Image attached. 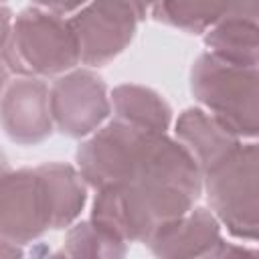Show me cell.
Wrapping results in <instances>:
<instances>
[{
  "instance_id": "10",
  "label": "cell",
  "mask_w": 259,
  "mask_h": 259,
  "mask_svg": "<svg viewBox=\"0 0 259 259\" xmlns=\"http://www.w3.org/2000/svg\"><path fill=\"white\" fill-rule=\"evenodd\" d=\"M146 245L158 257H221L225 239L221 223L206 208H190L158 229Z\"/></svg>"
},
{
  "instance_id": "8",
  "label": "cell",
  "mask_w": 259,
  "mask_h": 259,
  "mask_svg": "<svg viewBox=\"0 0 259 259\" xmlns=\"http://www.w3.org/2000/svg\"><path fill=\"white\" fill-rule=\"evenodd\" d=\"M51 115L55 130L81 140L93 134L111 113L109 93L103 79L91 69H71L49 87Z\"/></svg>"
},
{
  "instance_id": "16",
  "label": "cell",
  "mask_w": 259,
  "mask_h": 259,
  "mask_svg": "<svg viewBox=\"0 0 259 259\" xmlns=\"http://www.w3.org/2000/svg\"><path fill=\"white\" fill-rule=\"evenodd\" d=\"M89 0H32V4L36 8H42L47 12L59 14V16H69L75 14L77 10H81Z\"/></svg>"
},
{
  "instance_id": "7",
  "label": "cell",
  "mask_w": 259,
  "mask_h": 259,
  "mask_svg": "<svg viewBox=\"0 0 259 259\" xmlns=\"http://www.w3.org/2000/svg\"><path fill=\"white\" fill-rule=\"evenodd\" d=\"M142 20L127 0H89L69 18L79 47V63L103 67L113 61L134 40Z\"/></svg>"
},
{
  "instance_id": "6",
  "label": "cell",
  "mask_w": 259,
  "mask_h": 259,
  "mask_svg": "<svg viewBox=\"0 0 259 259\" xmlns=\"http://www.w3.org/2000/svg\"><path fill=\"white\" fill-rule=\"evenodd\" d=\"M49 229L57 231V210L42 166L8 170L0 178V237L24 245Z\"/></svg>"
},
{
  "instance_id": "17",
  "label": "cell",
  "mask_w": 259,
  "mask_h": 259,
  "mask_svg": "<svg viewBox=\"0 0 259 259\" xmlns=\"http://www.w3.org/2000/svg\"><path fill=\"white\" fill-rule=\"evenodd\" d=\"M12 20H14V16H12V10H10L8 6L0 4V51H2L4 42H6V38H8V32H10Z\"/></svg>"
},
{
  "instance_id": "21",
  "label": "cell",
  "mask_w": 259,
  "mask_h": 259,
  "mask_svg": "<svg viewBox=\"0 0 259 259\" xmlns=\"http://www.w3.org/2000/svg\"><path fill=\"white\" fill-rule=\"evenodd\" d=\"M4 2H6V0H0V4H4Z\"/></svg>"
},
{
  "instance_id": "3",
  "label": "cell",
  "mask_w": 259,
  "mask_h": 259,
  "mask_svg": "<svg viewBox=\"0 0 259 259\" xmlns=\"http://www.w3.org/2000/svg\"><path fill=\"white\" fill-rule=\"evenodd\" d=\"M10 73L59 77L79 65V47L69 18L30 6L14 16L0 51Z\"/></svg>"
},
{
  "instance_id": "20",
  "label": "cell",
  "mask_w": 259,
  "mask_h": 259,
  "mask_svg": "<svg viewBox=\"0 0 259 259\" xmlns=\"http://www.w3.org/2000/svg\"><path fill=\"white\" fill-rule=\"evenodd\" d=\"M10 170V164H8V156L4 154V150L0 148V178Z\"/></svg>"
},
{
  "instance_id": "13",
  "label": "cell",
  "mask_w": 259,
  "mask_h": 259,
  "mask_svg": "<svg viewBox=\"0 0 259 259\" xmlns=\"http://www.w3.org/2000/svg\"><path fill=\"white\" fill-rule=\"evenodd\" d=\"M206 51L245 67H257L259 61V26L245 16H225L204 32Z\"/></svg>"
},
{
  "instance_id": "15",
  "label": "cell",
  "mask_w": 259,
  "mask_h": 259,
  "mask_svg": "<svg viewBox=\"0 0 259 259\" xmlns=\"http://www.w3.org/2000/svg\"><path fill=\"white\" fill-rule=\"evenodd\" d=\"M63 255L69 257H79V255H89V257H121L125 255V243L111 237L109 233L101 231L97 225L91 221H83L69 229L65 245H63Z\"/></svg>"
},
{
  "instance_id": "4",
  "label": "cell",
  "mask_w": 259,
  "mask_h": 259,
  "mask_svg": "<svg viewBox=\"0 0 259 259\" xmlns=\"http://www.w3.org/2000/svg\"><path fill=\"white\" fill-rule=\"evenodd\" d=\"M259 154L255 142H239L225 158L202 172V188L214 219L235 239L255 241L259 227Z\"/></svg>"
},
{
  "instance_id": "1",
  "label": "cell",
  "mask_w": 259,
  "mask_h": 259,
  "mask_svg": "<svg viewBox=\"0 0 259 259\" xmlns=\"http://www.w3.org/2000/svg\"><path fill=\"white\" fill-rule=\"evenodd\" d=\"M202 192V172L184 146L156 136L130 182L97 190L91 223L123 243H146L158 229L186 214Z\"/></svg>"
},
{
  "instance_id": "14",
  "label": "cell",
  "mask_w": 259,
  "mask_h": 259,
  "mask_svg": "<svg viewBox=\"0 0 259 259\" xmlns=\"http://www.w3.org/2000/svg\"><path fill=\"white\" fill-rule=\"evenodd\" d=\"M150 14L188 34H204L214 22L233 14V0H154Z\"/></svg>"
},
{
  "instance_id": "11",
  "label": "cell",
  "mask_w": 259,
  "mask_h": 259,
  "mask_svg": "<svg viewBox=\"0 0 259 259\" xmlns=\"http://www.w3.org/2000/svg\"><path fill=\"white\" fill-rule=\"evenodd\" d=\"M174 134L184 150L192 156L200 172L217 164L241 142L202 107L184 109L176 119Z\"/></svg>"
},
{
  "instance_id": "12",
  "label": "cell",
  "mask_w": 259,
  "mask_h": 259,
  "mask_svg": "<svg viewBox=\"0 0 259 259\" xmlns=\"http://www.w3.org/2000/svg\"><path fill=\"white\" fill-rule=\"evenodd\" d=\"M109 103L113 117L150 134H166L172 123V107L168 101L144 85H117L109 95Z\"/></svg>"
},
{
  "instance_id": "2",
  "label": "cell",
  "mask_w": 259,
  "mask_h": 259,
  "mask_svg": "<svg viewBox=\"0 0 259 259\" xmlns=\"http://www.w3.org/2000/svg\"><path fill=\"white\" fill-rule=\"evenodd\" d=\"M257 81V67L237 65L208 51L190 69L194 99L239 140H255L259 130Z\"/></svg>"
},
{
  "instance_id": "9",
  "label": "cell",
  "mask_w": 259,
  "mask_h": 259,
  "mask_svg": "<svg viewBox=\"0 0 259 259\" xmlns=\"http://www.w3.org/2000/svg\"><path fill=\"white\" fill-rule=\"evenodd\" d=\"M0 127L20 146L40 144L55 132L45 79L18 77L6 83L0 95Z\"/></svg>"
},
{
  "instance_id": "19",
  "label": "cell",
  "mask_w": 259,
  "mask_h": 259,
  "mask_svg": "<svg viewBox=\"0 0 259 259\" xmlns=\"http://www.w3.org/2000/svg\"><path fill=\"white\" fill-rule=\"evenodd\" d=\"M8 77H10V69L6 67L4 59L0 57V95H2L4 87H6V83H8Z\"/></svg>"
},
{
  "instance_id": "5",
  "label": "cell",
  "mask_w": 259,
  "mask_h": 259,
  "mask_svg": "<svg viewBox=\"0 0 259 259\" xmlns=\"http://www.w3.org/2000/svg\"><path fill=\"white\" fill-rule=\"evenodd\" d=\"M156 136L134 127L117 117L99 125L79 144L75 162L87 186L99 190L130 182L146 160Z\"/></svg>"
},
{
  "instance_id": "18",
  "label": "cell",
  "mask_w": 259,
  "mask_h": 259,
  "mask_svg": "<svg viewBox=\"0 0 259 259\" xmlns=\"http://www.w3.org/2000/svg\"><path fill=\"white\" fill-rule=\"evenodd\" d=\"M127 2L134 4V8L140 12L142 18L148 16V12H150V8H152V4H154V0H127Z\"/></svg>"
}]
</instances>
